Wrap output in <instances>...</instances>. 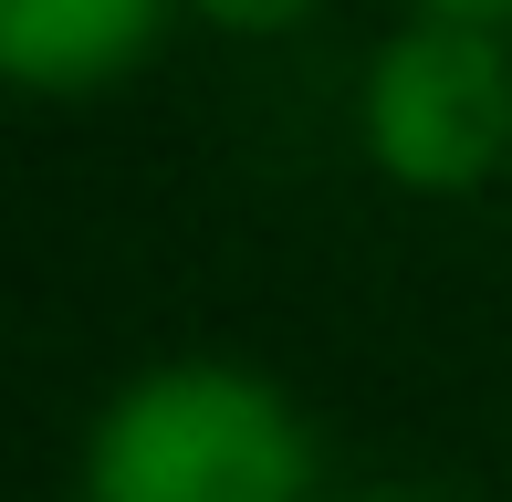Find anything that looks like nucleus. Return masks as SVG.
<instances>
[{
    "label": "nucleus",
    "instance_id": "obj_2",
    "mask_svg": "<svg viewBox=\"0 0 512 502\" xmlns=\"http://www.w3.org/2000/svg\"><path fill=\"white\" fill-rule=\"evenodd\" d=\"M366 147L408 189H471L512 147V63L481 21L418 11L366 74Z\"/></svg>",
    "mask_w": 512,
    "mask_h": 502
},
{
    "label": "nucleus",
    "instance_id": "obj_3",
    "mask_svg": "<svg viewBox=\"0 0 512 502\" xmlns=\"http://www.w3.org/2000/svg\"><path fill=\"white\" fill-rule=\"evenodd\" d=\"M168 0H0V63L32 95H84L147 63Z\"/></svg>",
    "mask_w": 512,
    "mask_h": 502
},
{
    "label": "nucleus",
    "instance_id": "obj_1",
    "mask_svg": "<svg viewBox=\"0 0 512 502\" xmlns=\"http://www.w3.org/2000/svg\"><path fill=\"white\" fill-rule=\"evenodd\" d=\"M314 440L251 367L189 356L115 387L84 440V502H304Z\"/></svg>",
    "mask_w": 512,
    "mask_h": 502
},
{
    "label": "nucleus",
    "instance_id": "obj_5",
    "mask_svg": "<svg viewBox=\"0 0 512 502\" xmlns=\"http://www.w3.org/2000/svg\"><path fill=\"white\" fill-rule=\"evenodd\" d=\"M418 11H429V21H481V32H502L512 0H418Z\"/></svg>",
    "mask_w": 512,
    "mask_h": 502
},
{
    "label": "nucleus",
    "instance_id": "obj_4",
    "mask_svg": "<svg viewBox=\"0 0 512 502\" xmlns=\"http://www.w3.org/2000/svg\"><path fill=\"white\" fill-rule=\"evenodd\" d=\"M220 32H293V21L314 11V0H199Z\"/></svg>",
    "mask_w": 512,
    "mask_h": 502
},
{
    "label": "nucleus",
    "instance_id": "obj_6",
    "mask_svg": "<svg viewBox=\"0 0 512 502\" xmlns=\"http://www.w3.org/2000/svg\"><path fill=\"white\" fill-rule=\"evenodd\" d=\"M366 502H418V492H366Z\"/></svg>",
    "mask_w": 512,
    "mask_h": 502
}]
</instances>
